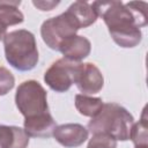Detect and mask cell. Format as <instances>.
<instances>
[{"instance_id":"obj_1","label":"cell","mask_w":148,"mask_h":148,"mask_svg":"<svg viewBox=\"0 0 148 148\" xmlns=\"http://www.w3.org/2000/svg\"><path fill=\"white\" fill-rule=\"evenodd\" d=\"M98 17L108 27L113 42L124 49H132L142 40L141 28L147 24V2L95 1L91 3Z\"/></svg>"},{"instance_id":"obj_2","label":"cell","mask_w":148,"mask_h":148,"mask_svg":"<svg viewBox=\"0 0 148 148\" xmlns=\"http://www.w3.org/2000/svg\"><path fill=\"white\" fill-rule=\"evenodd\" d=\"M7 62L17 71L28 72L36 67L39 56L35 35L25 29L9 31L3 37Z\"/></svg>"},{"instance_id":"obj_3","label":"cell","mask_w":148,"mask_h":148,"mask_svg":"<svg viewBox=\"0 0 148 148\" xmlns=\"http://www.w3.org/2000/svg\"><path fill=\"white\" fill-rule=\"evenodd\" d=\"M134 124L133 116L118 103H104L99 112L88 123V131L92 134L105 133L117 141L130 140Z\"/></svg>"},{"instance_id":"obj_4","label":"cell","mask_w":148,"mask_h":148,"mask_svg":"<svg viewBox=\"0 0 148 148\" xmlns=\"http://www.w3.org/2000/svg\"><path fill=\"white\" fill-rule=\"evenodd\" d=\"M15 104L24 118L49 112L47 92L36 80L23 81L15 92Z\"/></svg>"},{"instance_id":"obj_5","label":"cell","mask_w":148,"mask_h":148,"mask_svg":"<svg viewBox=\"0 0 148 148\" xmlns=\"http://www.w3.org/2000/svg\"><path fill=\"white\" fill-rule=\"evenodd\" d=\"M80 29L81 27L76 18L66 10L54 17L45 20L40 27V36L46 46L58 51L61 43L67 38L75 36Z\"/></svg>"},{"instance_id":"obj_6","label":"cell","mask_w":148,"mask_h":148,"mask_svg":"<svg viewBox=\"0 0 148 148\" xmlns=\"http://www.w3.org/2000/svg\"><path fill=\"white\" fill-rule=\"evenodd\" d=\"M79 62L60 58L54 61L44 74V81L56 92L67 91L74 83V75Z\"/></svg>"},{"instance_id":"obj_7","label":"cell","mask_w":148,"mask_h":148,"mask_svg":"<svg viewBox=\"0 0 148 148\" xmlns=\"http://www.w3.org/2000/svg\"><path fill=\"white\" fill-rule=\"evenodd\" d=\"M74 83L83 95H94L102 90L104 77L95 64L79 62L74 75Z\"/></svg>"},{"instance_id":"obj_8","label":"cell","mask_w":148,"mask_h":148,"mask_svg":"<svg viewBox=\"0 0 148 148\" xmlns=\"http://www.w3.org/2000/svg\"><path fill=\"white\" fill-rule=\"evenodd\" d=\"M52 136L65 148H75L81 146L88 139L89 131L81 124L68 123L57 126Z\"/></svg>"},{"instance_id":"obj_9","label":"cell","mask_w":148,"mask_h":148,"mask_svg":"<svg viewBox=\"0 0 148 148\" xmlns=\"http://www.w3.org/2000/svg\"><path fill=\"white\" fill-rule=\"evenodd\" d=\"M56 127L57 123L50 112L24 118L23 123V130L29 138H50L53 135Z\"/></svg>"},{"instance_id":"obj_10","label":"cell","mask_w":148,"mask_h":148,"mask_svg":"<svg viewBox=\"0 0 148 148\" xmlns=\"http://www.w3.org/2000/svg\"><path fill=\"white\" fill-rule=\"evenodd\" d=\"M58 51L61 52L64 56L62 58L74 62H80L89 56L91 51V43L87 37L75 35L64 40Z\"/></svg>"},{"instance_id":"obj_11","label":"cell","mask_w":148,"mask_h":148,"mask_svg":"<svg viewBox=\"0 0 148 148\" xmlns=\"http://www.w3.org/2000/svg\"><path fill=\"white\" fill-rule=\"evenodd\" d=\"M29 135L14 125H0V148H28Z\"/></svg>"},{"instance_id":"obj_12","label":"cell","mask_w":148,"mask_h":148,"mask_svg":"<svg viewBox=\"0 0 148 148\" xmlns=\"http://www.w3.org/2000/svg\"><path fill=\"white\" fill-rule=\"evenodd\" d=\"M21 1H0V27L6 29L24 21L23 13L18 9Z\"/></svg>"},{"instance_id":"obj_13","label":"cell","mask_w":148,"mask_h":148,"mask_svg":"<svg viewBox=\"0 0 148 148\" xmlns=\"http://www.w3.org/2000/svg\"><path fill=\"white\" fill-rule=\"evenodd\" d=\"M67 10L76 18L81 29L88 28L89 25L94 24L98 18L91 3L86 1H75L67 8Z\"/></svg>"},{"instance_id":"obj_14","label":"cell","mask_w":148,"mask_h":148,"mask_svg":"<svg viewBox=\"0 0 148 148\" xmlns=\"http://www.w3.org/2000/svg\"><path fill=\"white\" fill-rule=\"evenodd\" d=\"M103 101L99 97L77 94L75 95V108L80 114L84 117H95L103 106Z\"/></svg>"},{"instance_id":"obj_15","label":"cell","mask_w":148,"mask_h":148,"mask_svg":"<svg viewBox=\"0 0 148 148\" xmlns=\"http://www.w3.org/2000/svg\"><path fill=\"white\" fill-rule=\"evenodd\" d=\"M148 125L146 117V108L142 111L141 119L138 123H134L131 130L130 139L133 141L135 147H145L148 146Z\"/></svg>"},{"instance_id":"obj_16","label":"cell","mask_w":148,"mask_h":148,"mask_svg":"<svg viewBox=\"0 0 148 148\" xmlns=\"http://www.w3.org/2000/svg\"><path fill=\"white\" fill-rule=\"evenodd\" d=\"M87 148H117V140L105 133H95L89 140Z\"/></svg>"},{"instance_id":"obj_17","label":"cell","mask_w":148,"mask_h":148,"mask_svg":"<svg viewBox=\"0 0 148 148\" xmlns=\"http://www.w3.org/2000/svg\"><path fill=\"white\" fill-rule=\"evenodd\" d=\"M14 84L15 77L12 72H9L6 67L0 66V96L8 94L14 88Z\"/></svg>"},{"instance_id":"obj_18","label":"cell","mask_w":148,"mask_h":148,"mask_svg":"<svg viewBox=\"0 0 148 148\" xmlns=\"http://www.w3.org/2000/svg\"><path fill=\"white\" fill-rule=\"evenodd\" d=\"M32 5L37 7L39 10L49 12L52 10L54 7H57L59 5V1H32Z\"/></svg>"},{"instance_id":"obj_19","label":"cell","mask_w":148,"mask_h":148,"mask_svg":"<svg viewBox=\"0 0 148 148\" xmlns=\"http://www.w3.org/2000/svg\"><path fill=\"white\" fill-rule=\"evenodd\" d=\"M7 32H6V29H3V28H1L0 27V40H2L3 39V37H5V35H6Z\"/></svg>"},{"instance_id":"obj_20","label":"cell","mask_w":148,"mask_h":148,"mask_svg":"<svg viewBox=\"0 0 148 148\" xmlns=\"http://www.w3.org/2000/svg\"><path fill=\"white\" fill-rule=\"evenodd\" d=\"M135 148H148V146H145V147H135Z\"/></svg>"}]
</instances>
